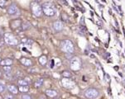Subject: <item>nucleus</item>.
Segmentation results:
<instances>
[{
    "mask_svg": "<svg viewBox=\"0 0 125 99\" xmlns=\"http://www.w3.org/2000/svg\"><path fill=\"white\" fill-rule=\"evenodd\" d=\"M4 41L9 45H16L18 44V41H17L16 37L11 33H6L4 35Z\"/></svg>",
    "mask_w": 125,
    "mask_h": 99,
    "instance_id": "obj_4",
    "label": "nucleus"
},
{
    "mask_svg": "<svg viewBox=\"0 0 125 99\" xmlns=\"http://www.w3.org/2000/svg\"><path fill=\"white\" fill-rule=\"evenodd\" d=\"M63 23L61 21H56L53 23V28L57 31H60L63 29Z\"/></svg>",
    "mask_w": 125,
    "mask_h": 99,
    "instance_id": "obj_9",
    "label": "nucleus"
},
{
    "mask_svg": "<svg viewBox=\"0 0 125 99\" xmlns=\"http://www.w3.org/2000/svg\"><path fill=\"white\" fill-rule=\"evenodd\" d=\"M62 84L64 87L67 88H71L74 87V85H75L73 82L71 81L68 78H65L64 79H62Z\"/></svg>",
    "mask_w": 125,
    "mask_h": 99,
    "instance_id": "obj_8",
    "label": "nucleus"
},
{
    "mask_svg": "<svg viewBox=\"0 0 125 99\" xmlns=\"http://www.w3.org/2000/svg\"><path fill=\"white\" fill-rule=\"evenodd\" d=\"M5 99H14V98H13V97H12V95H11V94H8V95H6Z\"/></svg>",
    "mask_w": 125,
    "mask_h": 99,
    "instance_id": "obj_23",
    "label": "nucleus"
},
{
    "mask_svg": "<svg viewBox=\"0 0 125 99\" xmlns=\"http://www.w3.org/2000/svg\"><path fill=\"white\" fill-rule=\"evenodd\" d=\"M4 89H5V87H4V85L0 83V92H3L4 91Z\"/></svg>",
    "mask_w": 125,
    "mask_h": 99,
    "instance_id": "obj_22",
    "label": "nucleus"
},
{
    "mask_svg": "<svg viewBox=\"0 0 125 99\" xmlns=\"http://www.w3.org/2000/svg\"><path fill=\"white\" fill-rule=\"evenodd\" d=\"M84 96L90 99H95L99 96V91L95 88H89L84 91Z\"/></svg>",
    "mask_w": 125,
    "mask_h": 99,
    "instance_id": "obj_5",
    "label": "nucleus"
},
{
    "mask_svg": "<svg viewBox=\"0 0 125 99\" xmlns=\"http://www.w3.org/2000/svg\"><path fill=\"white\" fill-rule=\"evenodd\" d=\"M46 94L47 95L48 97H51V98H53V97H56L57 95V92L55 90H52V89H47L46 91Z\"/></svg>",
    "mask_w": 125,
    "mask_h": 99,
    "instance_id": "obj_12",
    "label": "nucleus"
},
{
    "mask_svg": "<svg viewBox=\"0 0 125 99\" xmlns=\"http://www.w3.org/2000/svg\"><path fill=\"white\" fill-rule=\"evenodd\" d=\"M18 90L21 92H26L29 90V87L28 85H19Z\"/></svg>",
    "mask_w": 125,
    "mask_h": 99,
    "instance_id": "obj_14",
    "label": "nucleus"
},
{
    "mask_svg": "<svg viewBox=\"0 0 125 99\" xmlns=\"http://www.w3.org/2000/svg\"><path fill=\"white\" fill-rule=\"evenodd\" d=\"M0 64H1V65H3V66H6V65H11L12 64V60H11V59H5V60H1Z\"/></svg>",
    "mask_w": 125,
    "mask_h": 99,
    "instance_id": "obj_13",
    "label": "nucleus"
},
{
    "mask_svg": "<svg viewBox=\"0 0 125 99\" xmlns=\"http://www.w3.org/2000/svg\"><path fill=\"white\" fill-rule=\"evenodd\" d=\"M31 8L32 13L34 14L36 17H37V18H40V17L42 15V13H43L42 7L37 3H36V2H32V3H31Z\"/></svg>",
    "mask_w": 125,
    "mask_h": 99,
    "instance_id": "obj_3",
    "label": "nucleus"
},
{
    "mask_svg": "<svg viewBox=\"0 0 125 99\" xmlns=\"http://www.w3.org/2000/svg\"><path fill=\"white\" fill-rule=\"evenodd\" d=\"M81 67V62L78 57H73L71 60V68L73 70H79Z\"/></svg>",
    "mask_w": 125,
    "mask_h": 99,
    "instance_id": "obj_6",
    "label": "nucleus"
},
{
    "mask_svg": "<svg viewBox=\"0 0 125 99\" xmlns=\"http://www.w3.org/2000/svg\"><path fill=\"white\" fill-rule=\"evenodd\" d=\"M3 70L5 71L6 73H10L12 70V68L10 65H6V66H3Z\"/></svg>",
    "mask_w": 125,
    "mask_h": 99,
    "instance_id": "obj_19",
    "label": "nucleus"
},
{
    "mask_svg": "<svg viewBox=\"0 0 125 99\" xmlns=\"http://www.w3.org/2000/svg\"><path fill=\"white\" fill-rule=\"evenodd\" d=\"M18 84L19 85H28V82L26 79H19L18 80Z\"/></svg>",
    "mask_w": 125,
    "mask_h": 99,
    "instance_id": "obj_18",
    "label": "nucleus"
},
{
    "mask_svg": "<svg viewBox=\"0 0 125 99\" xmlns=\"http://www.w3.org/2000/svg\"><path fill=\"white\" fill-rule=\"evenodd\" d=\"M22 99H31V98L30 95H28V94H23L22 96Z\"/></svg>",
    "mask_w": 125,
    "mask_h": 99,
    "instance_id": "obj_21",
    "label": "nucleus"
},
{
    "mask_svg": "<svg viewBox=\"0 0 125 99\" xmlns=\"http://www.w3.org/2000/svg\"><path fill=\"white\" fill-rule=\"evenodd\" d=\"M20 27H21V28H22V30H27V29L30 28L31 25H30V23H29V22H23Z\"/></svg>",
    "mask_w": 125,
    "mask_h": 99,
    "instance_id": "obj_17",
    "label": "nucleus"
},
{
    "mask_svg": "<svg viewBox=\"0 0 125 99\" xmlns=\"http://www.w3.org/2000/svg\"><path fill=\"white\" fill-rule=\"evenodd\" d=\"M43 83H44V80L43 79H38L37 81H36L35 83H34V86L37 88H38L42 87V84H43Z\"/></svg>",
    "mask_w": 125,
    "mask_h": 99,
    "instance_id": "obj_15",
    "label": "nucleus"
},
{
    "mask_svg": "<svg viewBox=\"0 0 125 99\" xmlns=\"http://www.w3.org/2000/svg\"><path fill=\"white\" fill-rule=\"evenodd\" d=\"M0 75H1V73H0Z\"/></svg>",
    "mask_w": 125,
    "mask_h": 99,
    "instance_id": "obj_27",
    "label": "nucleus"
},
{
    "mask_svg": "<svg viewBox=\"0 0 125 99\" xmlns=\"http://www.w3.org/2000/svg\"><path fill=\"white\" fill-rule=\"evenodd\" d=\"M8 13L9 14V15H15V14L18 13V8H17L16 4L12 3L9 6V7H8Z\"/></svg>",
    "mask_w": 125,
    "mask_h": 99,
    "instance_id": "obj_7",
    "label": "nucleus"
},
{
    "mask_svg": "<svg viewBox=\"0 0 125 99\" xmlns=\"http://www.w3.org/2000/svg\"><path fill=\"white\" fill-rule=\"evenodd\" d=\"M4 3H5L4 0H0V6H1V7H3V6L4 5Z\"/></svg>",
    "mask_w": 125,
    "mask_h": 99,
    "instance_id": "obj_24",
    "label": "nucleus"
},
{
    "mask_svg": "<svg viewBox=\"0 0 125 99\" xmlns=\"http://www.w3.org/2000/svg\"><path fill=\"white\" fill-rule=\"evenodd\" d=\"M42 8L43 13H45L48 17H52L56 14V8H55L53 4L51 3H44L42 4Z\"/></svg>",
    "mask_w": 125,
    "mask_h": 99,
    "instance_id": "obj_1",
    "label": "nucleus"
},
{
    "mask_svg": "<svg viewBox=\"0 0 125 99\" xmlns=\"http://www.w3.org/2000/svg\"><path fill=\"white\" fill-rule=\"evenodd\" d=\"M8 89L9 90V92H12V94H18V89L14 85H12V84L8 85Z\"/></svg>",
    "mask_w": 125,
    "mask_h": 99,
    "instance_id": "obj_11",
    "label": "nucleus"
},
{
    "mask_svg": "<svg viewBox=\"0 0 125 99\" xmlns=\"http://www.w3.org/2000/svg\"><path fill=\"white\" fill-rule=\"evenodd\" d=\"M63 76L65 78H71V73L69 72V71H64V72L62 73Z\"/></svg>",
    "mask_w": 125,
    "mask_h": 99,
    "instance_id": "obj_20",
    "label": "nucleus"
},
{
    "mask_svg": "<svg viewBox=\"0 0 125 99\" xmlns=\"http://www.w3.org/2000/svg\"><path fill=\"white\" fill-rule=\"evenodd\" d=\"M0 99H3V98H2V97H1V96H0Z\"/></svg>",
    "mask_w": 125,
    "mask_h": 99,
    "instance_id": "obj_25",
    "label": "nucleus"
},
{
    "mask_svg": "<svg viewBox=\"0 0 125 99\" xmlns=\"http://www.w3.org/2000/svg\"><path fill=\"white\" fill-rule=\"evenodd\" d=\"M20 61H21V63H22L23 65H25V66H31V64H32L31 60H30V59H28V58L22 57V58L20 59Z\"/></svg>",
    "mask_w": 125,
    "mask_h": 99,
    "instance_id": "obj_10",
    "label": "nucleus"
},
{
    "mask_svg": "<svg viewBox=\"0 0 125 99\" xmlns=\"http://www.w3.org/2000/svg\"><path fill=\"white\" fill-rule=\"evenodd\" d=\"M0 62H1V58H0Z\"/></svg>",
    "mask_w": 125,
    "mask_h": 99,
    "instance_id": "obj_26",
    "label": "nucleus"
},
{
    "mask_svg": "<svg viewBox=\"0 0 125 99\" xmlns=\"http://www.w3.org/2000/svg\"><path fill=\"white\" fill-rule=\"evenodd\" d=\"M61 48L65 53L71 54L74 52V45L70 40H64L61 41Z\"/></svg>",
    "mask_w": 125,
    "mask_h": 99,
    "instance_id": "obj_2",
    "label": "nucleus"
},
{
    "mask_svg": "<svg viewBox=\"0 0 125 99\" xmlns=\"http://www.w3.org/2000/svg\"><path fill=\"white\" fill-rule=\"evenodd\" d=\"M39 62L42 65H45L46 64V62H47V58H46V56L42 55L41 57L39 58Z\"/></svg>",
    "mask_w": 125,
    "mask_h": 99,
    "instance_id": "obj_16",
    "label": "nucleus"
}]
</instances>
